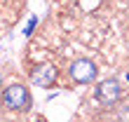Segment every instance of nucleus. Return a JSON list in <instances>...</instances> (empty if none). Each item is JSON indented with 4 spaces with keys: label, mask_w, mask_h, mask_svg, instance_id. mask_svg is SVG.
<instances>
[{
    "label": "nucleus",
    "mask_w": 129,
    "mask_h": 122,
    "mask_svg": "<svg viewBox=\"0 0 129 122\" xmlns=\"http://www.w3.org/2000/svg\"><path fill=\"white\" fill-rule=\"evenodd\" d=\"M122 99V87H120L117 80H101L96 85V101L103 106H113Z\"/></svg>",
    "instance_id": "obj_3"
},
{
    "label": "nucleus",
    "mask_w": 129,
    "mask_h": 122,
    "mask_svg": "<svg viewBox=\"0 0 129 122\" xmlns=\"http://www.w3.org/2000/svg\"><path fill=\"white\" fill-rule=\"evenodd\" d=\"M59 78V71L52 64H42V66H35L33 68V73H31V80H33V85L38 87H52L56 82Z\"/></svg>",
    "instance_id": "obj_4"
},
{
    "label": "nucleus",
    "mask_w": 129,
    "mask_h": 122,
    "mask_svg": "<svg viewBox=\"0 0 129 122\" xmlns=\"http://www.w3.org/2000/svg\"><path fill=\"white\" fill-rule=\"evenodd\" d=\"M68 75H71L75 82H80V85H87V82H92L99 75V68H96L94 61H89V59H78V61L71 64Z\"/></svg>",
    "instance_id": "obj_2"
},
{
    "label": "nucleus",
    "mask_w": 129,
    "mask_h": 122,
    "mask_svg": "<svg viewBox=\"0 0 129 122\" xmlns=\"http://www.w3.org/2000/svg\"><path fill=\"white\" fill-rule=\"evenodd\" d=\"M3 103L10 110H28V106H31L28 89L24 85H10L3 92Z\"/></svg>",
    "instance_id": "obj_1"
},
{
    "label": "nucleus",
    "mask_w": 129,
    "mask_h": 122,
    "mask_svg": "<svg viewBox=\"0 0 129 122\" xmlns=\"http://www.w3.org/2000/svg\"><path fill=\"white\" fill-rule=\"evenodd\" d=\"M38 122H40V120H38Z\"/></svg>",
    "instance_id": "obj_5"
}]
</instances>
